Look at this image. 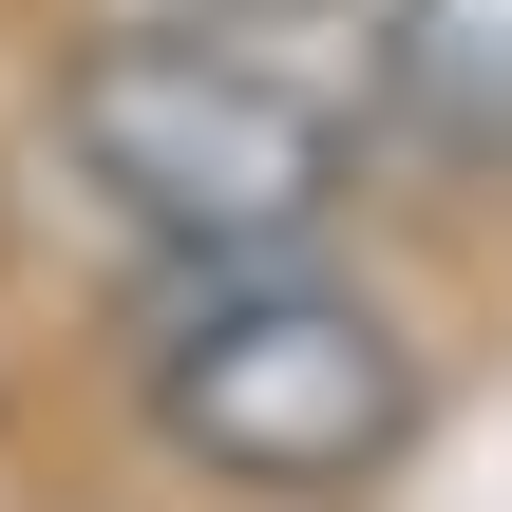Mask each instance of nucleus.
I'll use <instances>...</instances> for the list:
<instances>
[{"instance_id": "obj_1", "label": "nucleus", "mask_w": 512, "mask_h": 512, "mask_svg": "<svg viewBox=\"0 0 512 512\" xmlns=\"http://www.w3.org/2000/svg\"><path fill=\"white\" fill-rule=\"evenodd\" d=\"M133 418L209 475V494H266V512H342L380 494L437 418L418 342L380 285L342 266H171L133 304Z\"/></svg>"}, {"instance_id": "obj_2", "label": "nucleus", "mask_w": 512, "mask_h": 512, "mask_svg": "<svg viewBox=\"0 0 512 512\" xmlns=\"http://www.w3.org/2000/svg\"><path fill=\"white\" fill-rule=\"evenodd\" d=\"M57 171L95 190L114 247L171 266H304L342 228V95H304L266 38H209V19H133V38H76L57 57Z\"/></svg>"}, {"instance_id": "obj_3", "label": "nucleus", "mask_w": 512, "mask_h": 512, "mask_svg": "<svg viewBox=\"0 0 512 512\" xmlns=\"http://www.w3.org/2000/svg\"><path fill=\"white\" fill-rule=\"evenodd\" d=\"M380 114L437 171H512V0H380Z\"/></svg>"}, {"instance_id": "obj_4", "label": "nucleus", "mask_w": 512, "mask_h": 512, "mask_svg": "<svg viewBox=\"0 0 512 512\" xmlns=\"http://www.w3.org/2000/svg\"><path fill=\"white\" fill-rule=\"evenodd\" d=\"M171 19H209V38H247V19H304V0H171Z\"/></svg>"}]
</instances>
